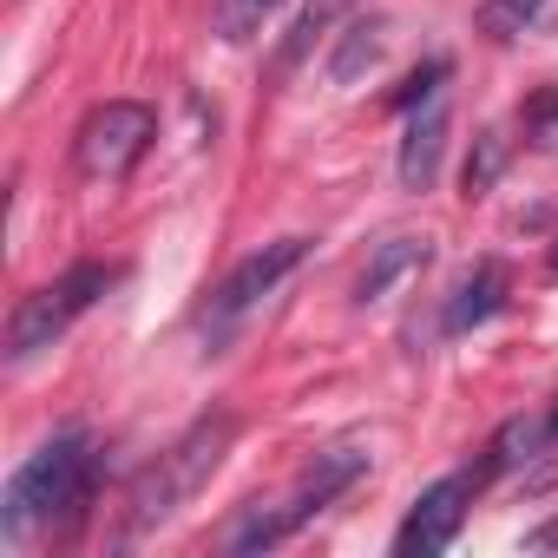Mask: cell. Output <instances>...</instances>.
<instances>
[{
    "label": "cell",
    "instance_id": "1",
    "mask_svg": "<svg viewBox=\"0 0 558 558\" xmlns=\"http://www.w3.org/2000/svg\"><path fill=\"white\" fill-rule=\"evenodd\" d=\"M93 493V447L80 434H60L47 440L40 453H27L8 480V493H0V538L21 545L34 525H60L86 506Z\"/></svg>",
    "mask_w": 558,
    "mask_h": 558
},
{
    "label": "cell",
    "instance_id": "3",
    "mask_svg": "<svg viewBox=\"0 0 558 558\" xmlns=\"http://www.w3.org/2000/svg\"><path fill=\"white\" fill-rule=\"evenodd\" d=\"M230 440H236V421H230V414H204L184 440H171V453H158V466H145V480L132 486V532L165 525V519L223 466Z\"/></svg>",
    "mask_w": 558,
    "mask_h": 558
},
{
    "label": "cell",
    "instance_id": "9",
    "mask_svg": "<svg viewBox=\"0 0 558 558\" xmlns=\"http://www.w3.org/2000/svg\"><path fill=\"white\" fill-rule=\"evenodd\" d=\"M499 303H506V263L480 256L460 283H453V296H447V310H440V329H447V336H466V329H480L486 316H499Z\"/></svg>",
    "mask_w": 558,
    "mask_h": 558
},
{
    "label": "cell",
    "instance_id": "7",
    "mask_svg": "<svg viewBox=\"0 0 558 558\" xmlns=\"http://www.w3.org/2000/svg\"><path fill=\"white\" fill-rule=\"evenodd\" d=\"M486 480H493V460H480V466H460V473L434 480V486L414 499V512L401 519L395 551H401V558H434V551H447V545L460 538V519H466V506L480 499V486H486Z\"/></svg>",
    "mask_w": 558,
    "mask_h": 558
},
{
    "label": "cell",
    "instance_id": "10",
    "mask_svg": "<svg viewBox=\"0 0 558 558\" xmlns=\"http://www.w3.org/2000/svg\"><path fill=\"white\" fill-rule=\"evenodd\" d=\"M427 256H434L427 236H388V243H375L368 263H362V276H355V303H381V296L401 283V276H414Z\"/></svg>",
    "mask_w": 558,
    "mask_h": 558
},
{
    "label": "cell",
    "instance_id": "15",
    "mask_svg": "<svg viewBox=\"0 0 558 558\" xmlns=\"http://www.w3.org/2000/svg\"><path fill=\"white\" fill-rule=\"evenodd\" d=\"M499 165H506V138L486 132V138H480V158H466V197H480V191L499 178Z\"/></svg>",
    "mask_w": 558,
    "mask_h": 558
},
{
    "label": "cell",
    "instance_id": "14",
    "mask_svg": "<svg viewBox=\"0 0 558 558\" xmlns=\"http://www.w3.org/2000/svg\"><path fill=\"white\" fill-rule=\"evenodd\" d=\"M525 138L545 145V151H558V86H545V93L525 106Z\"/></svg>",
    "mask_w": 558,
    "mask_h": 558
},
{
    "label": "cell",
    "instance_id": "8",
    "mask_svg": "<svg viewBox=\"0 0 558 558\" xmlns=\"http://www.w3.org/2000/svg\"><path fill=\"white\" fill-rule=\"evenodd\" d=\"M447 93H427V106L408 119V138H401V191H434L440 178V151H447Z\"/></svg>",
    "mask_w": 558,
    "mask_h": 558
},
{
    "label": "cell",
    "instance_id": "13",
    "mask_svg": "<svg viewBox=\"0 0 558 558\" xmlns=\"http://www.w3.org/2000/svg\"><path fill=\"white\" fill-rule=\"evenodd\" d=\"M276 8H283V0H217V40H230V47L256 40Z\"/></svg>",
    "mask_w": 558,
    "mask_h": 558
},
{
    "label": "cell",
    "instance_id": "18",
    "mask_svg": "<svg viewBox=\"0 0 558 558\" xmlns=\"http://www.w3.org/2000/svg\"><path fill=\"white\" fill-rule=\"evenodd\" d=\"M551 276H558V243H551Z\"/></svg>",
    "mask_w": 558,
    "mask_h": 558
},
{
    "label": "cell",
    "instance_id": "12",
    "mask_svg": "<svg viewBox=\"0 0 558 558\" xmlns=\"http://www.w3.org/2000/svg\"><path fill=\"white\" fill-rule=\"evenodd\" d=\"M355 8V0H310V8L296 14V27H290V40H283V66H296V60H310V47L342 21Z\"/></svg>",
    "mask_w": 558,
    "mask_h": 558
},
{
    "label": "cell",
    "instance_id": "2",
    "mask_svg": "<svg viewBox=\"0 0 558 558\" xmlns=\"http://www.w3.org/2000/svg\"><path fill=\"white\" fill-rule=\"evenodd\" d=\"M362 473H368V453H362V447H329V453H316V466L296 480V493H290V499H276V506H250V512L230 525L223 551H269V545H283V538H290V532H303L323 506H336Z\"/></svg>",
    "mask_w": 558,
    "mask_h": 558
},
{
    "label": "cell",
    "instance_id": "6",
    "mask_svg": "<svg viewBox=\"0 0 558 558\" xmlns=\"http://www.w3.org/2000/svg\"><path fill=\"white\" fill-rule=\"evenodd\" d=\"M310 256V236H276V243H263V250H250L230 276H223V290L210 296V310H204V342L210 349H223L230 342V329L276 290V283H283V276L296 269Z\"/></svg>",
    "mask_w": 558,
    "mask_h": 558
},
{
    "label": "cell",
    "instance_id": "17",
    "mask_svg": "<svg viewBox=\"0 0 558 558\" xmlns=\"http://www.w3.org/2000/svg\"><path fill=\"white\" fill-rule=\"evenodd\" d=\"M532 545H538V551H558V519H551V525H538V532H532Z\"/></svg>",
    "mask_w": 558,
    "mask_h": 558
},
{
    "label": "cell",
    "instance_id": "16",
    "mask_svg": "<svg viewBox=\"0 0 558 558\" xmlns=\"http://www.w3.org/2000/svg\"><path fill=\"white\" fill-rule=\"evenodd\" d=\"M538 8H545V0H486V27H493V34H512V27H525Z\"/></svg>",
    "mask_w": 558,
    "mask_h": 558
},
{
    "label": "cell",
    "instance_id": "4",
    "mask_svg": "<svg viewBox=\"0 0 558 558\" xmlns=\"http://www.w3.org/2000/svg\"><path fill=\"white\" fill-rule=\"evenodd\" d=\"M119 283V269L112 263H73L60 283H47V290H34L21 310H14V323H8V362H27V355H40V349H53L106 290Z\"/></svg>",
    "mask_w": 558,
    "mask_h": 558
},
{
    "label": "cell",
    "instance_id": "11",
    "mask_svg": "<svg viewBox=\"0 0 558 558\" xmlns=\"http://www.w3.org/2000/svg\"><path fill=\"white\" fill-rule=\"evenodd\" d=\"M375 60H381V21H349V27H342V47L329 53V80L349 86V80H362V66H375Z\"/></svg>",
    "mask_w": 558,
    "mask_h": 558
},
{
    "label": "cell",
    "instance_id": "5",
    "mask_svg": "<svg viewBox=\"0 0 558 558\" xmlns=\"http://www.w3.org/2000/svg\"><path fill=\"white\" fill-rule=\"evenodd\" d=\"M151 138H158V112H151V106H138V99H106V106H93V112L80 119V132H73V165H80V178H93V184H119V178L151 151Z\"/></svg>",
    "mask_w": 558,
    "mask_h": 558
}]
</instances>
